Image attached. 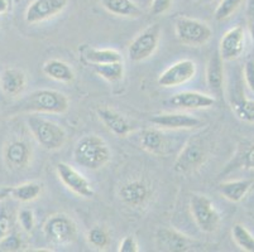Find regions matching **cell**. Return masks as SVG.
Listing matches in <instances>:
<instances>
[{
	"label": "cell",
	"instance_id": "1f68e13d",
	"mask_svg": "<svg viewBox=\"0 0 254 252\" xmlns=\"http://www.w3.org/2000/svg\"><path fill=\"white\" fill-rule=\"evenodd\" d=\"M22 240H20L19 236H18L17 233L10 232L0 241V250L8 252L19 251V250L22 249Z\"/></svg>",
	"mask_w": 254,
	"mask_h": 252
},
{
	"label": "cell",
	"instance_id": "4316f807",
	"mask_svg": "<svg viewBox=\"0 0 254 252\" xmlns=\"http://www.w3.org/2000/svg\"><path fill=\"white\" fill-rule=\"evenodd\" d=\"M232 108L240 120L254 122V101L244 97L243 92L234 94L232 100Z\"/></svg>",
	"mask_w": 254,
	"mask_h": 252
},
{
	"label": "cell",
	"instance_id": "ba28073f",
	"mask_svg": "<svg viewBox=\"0 0 254 252\" xmlns=\"http://www.w3.org/2000/svg\"><path fill=\"white\" fill-rule=\"evenodd\" d=\"M161 38L159 24H152L147 27L142 33L138 34L128 48L129 59L131 62H142L148 59L158 47Z\"/></svg>",
	"mask_w": 254,
	"mask_h": 252
},
{
	"label": "cell",
	"instance_id": "f1b7e54d",
	"mask_svg": "<svg viewBox=\"0 0 254 252\" xmlns=\"http://www.w3.org/2000/svg\"><path fill=\"white\" fill-rule=\"evenodd\" d=\"M233 240L235 244L247 252H254V236L243 225H235L232 230Z\"/></svg>",
	"mask_w": 254,
	"mask_h": 252
},
{
	"label": "cell",
	"instance_id": "277c9868",
	"mask_svg": "<svg viewBox=\"0 0 254 252\" xmlns=\"http://www.w3.org/2000/svg\"><path fill=\"white\" fill-rule=\"evenodd\" d=\"M77 225L66 213L52 214L43 225V235L53 245L66 246L77 239Z\"/></svg>",
	"mask_w": 254,
	"mask_h": 252
},
{
	"label": "cell",
	"instance_id": "f35d334b",
	"mask_svg": "<svg viewBox=\"0 0 254 252\" xmlns=\"http://www.w3.org/2000/svg\"><path fill=\"white\" fill-rule=\"evenodd\" d=\"M247 23L254 45V0H248L247 4Z\"/></svg>",
	"mask_w": 254,
	"mask_h": 252
},
{
	"label": "cell",
	"instance_id": "30bf717a",
	"mask_svg": "<svg viewBox=\"0 0 254 252\" xmlns=\"http://www.w3.org/2000/svg\"><path fill=\"white\" fill-rule=\"evenodd\" d=\"M196 75V63L191 59H182V61L173 63L172 66L165 69L158 77V85L161 87H177L192 80Z\"/></svg>",
	"mask_w": 254,
	"mask_h": 252
},
{
	"label": "cell",
	"instance_id": "f546056e",
	"mask_svg": "<svg viewBox=\"0 0 254 252\" xmlns=\"http://www.w3.org/2000/svg\"><path fill=\"white\" fill-rule=\"evenodd\" d=\"M87 242L98 250L106 249L110 244L109 232L104 227L95 226L87 232Z\"/></svg>",
	"mask_w": 254,
	"mask_h": 252
},
{
	"label": "cell",
	"instance_id": "3957f363",
	"mask_svg": "<svg viewBox=\"0 0 254 252\" xmlns=\"http://www.w3.org/2000/svg\"><path fill=\"white\" fill-rule=\"evenodd\" d=\"M27 124L36 142L43 149L53 151L64 147L66 143V138H67L66 131L61 125L56 124L55 121H51L38 115H31L27 119Z\"/></svg>",
	"mask_w": 254,
	"mask_h": 252
},
{
	"label": "cell",
	"instance_id": "ffe728a7",
	"mask_svg": "<svg viewBox=\"0 0 254 252\" xmlns=\"http://www.w3.org/2000/svg\"><path fill=\"white\" fill-rule=\"evenodd\" d=\"M206 83L210 91L216 96L221 95L224 87V66L219 50L212 53L206 67Z\"/></svg>",
	"mask_w": 254,
	"mask_h": 252
},
{
	"label": "cell",
	"instance_id": "74e56055",
	"mask_svg": "<svg viewBox=\"0 0 254 252\" xmlns=\"http://www.w3.org/2000/svg\"><path fill=\"white\" fill-rule=\"evenodd\" d=\"M119 252H138V244L133 236H127L119 245Z\"/></svg>",
	"mask_w": 254,
	"mask_h": 252
},
{
	"label": "cell",
	"instance_id": "8fae6325",
	"mask_svg": "<svg viewBox=\"0 0 254 252\" xmlns=\"http://www.w3.org/2000/svg\"><path fill=\"white\" fill-rule=\"evenodd\" d=\"M68 0H33L25 10V22L37 24L55 18L67 6Z\"/></svg>",
	"mask_w": 254,
	"mask_h": 252
},
{
	"label": "cell",
	"instance_id": "b9f144b4",
	"mask_svg": "<svg viewBox=\"0 0 254 252\" xmlns=\"http://www.w3.org/2000/svg\"><path fill=\"white\" fill-rule=\"evenodd\" d=\"M0 25H1V20H0Z\"/></svg>",
	"mask_w": 254,
	"mask_h": 252
},
{
	"label": "cell",
	"instance_id": "9a60e30c",
	"mask_svg": "<svg viewBox=\"0 0 254 252\" xmlns=\"http://www.w3.org/2000/svg\"><path fill=\"white\" fill-rule=\"evenodd\" d=\"M151 196L149 186L143 180H131L119 189V198L130 208H140L147 203Z\"/></svg>",
	"mask_w": 254,
	"mask_h": 252
},
{
	"label": "cell",
	"instance_id": "ac0fdd59",
	"mask_svg": "<svg viewBox=\"0 0 254 252\" xmlns=\"http://www.w3.org/2000/svg\"><path fill=\"white\" fill-rule=\"evenodd\" d=\"M99 119L110 133L117 136H127L133 131L130 122L122 114L109 107H99L96 110Z\"/></svg>",
	"mask_w": 254,
	"mask_h": 252
},
{
	"label": "cell",
	"instance_id": "7bdbcfd3",
	"mask_svg": "<svg viewBox=\"0 0 254 252\" xmlns=\"http://www.w3.org/2000/svg\"><path fill=\"white\" fill-rule=\"evenodd\" d=\"M207 1H210V0H207Z\"/></svg>",
	"mask_w": 254,
	"mask_h": 252
},
{
	"label": "cell",
	"instance_id": "7a4b0ae2",
	"mask_svg": "<svg viewBox=\"0 0 254 252\" xmlns=\"http://www.w3.org/2000/svg\"><path fill=\"white\" fill-rule=\"evenodd\" d=\"M112 152L103 138L95 134L82 136L73 149V160L89 170H98L110 161Z\"/></svg>",
	"mask_w": 254,
	"mask_h": 252
},
{
	"label": "cell",
	"instance_id": "83f0119b",
	"mask_svg": "<svg viewBox=\"0 0 254 252\" xmlns=\"http://www.w3.org/2000/svg\"><path fill=\"white\" fill-rule=\"evenodd\" d=\"M94 72L98 73L101 78L108 82H118L123 78L124 67L123 62H113V63L92 64Z\"/></svg>",
	"mask_w": 254,
	"mask_h": 252
},
{
	"label": "cell",
	"instance_id": "7c38bea8",
	"mask_svg": "<svg viewBox=\"0 0 254 252\" xmlns=\"http://www.w3.org/2000/svg\"><path fill=\"white\" fill-rule=\"evenodd\" d=\"M32 155H33L32 147L22 139L10 140L4 147V161H5L6 166L11 170H17L18 172V170L28 168L32 160Z\"/></svg>",
	"mask_w": 254,
	"mask_h": 252
},
{
	"label": "cell",
	"instance_id": "8992f818",
	"mask_svg": "<svg viewBox=\"0 0 254 252\" xmlns=\"http://www.w3.org/2000/svg\"><path fill=\"white\" fill-rule=\"evenodd\" d=\"M175 29L179 41L191 47L206 45L212 37L211 28L206 23L192 18H179L175 23Z\"/></svg>",
	"mask_w": 254,
	"mask_h": 252
},
{
	"label": "cell",
	"instance_id": "d590c367",
	"mask_svg": "<svg viewBox=\"0 0 254 252\" xmlns=\"http://www.w3.org/2000/svg\"><path fill=\"white\" fill-rule=\"evenodd\" d=\"M240 164L247 169H254V143L240 156Z\"/></svg>",
	"mask_w": 254,
	"mask_h": 252
},
{
	"label": "cell",
	"instance_id": "9c48e42d",
	"mask_svg": "<svg viewBox=\"0 0 254 252\" xmlns=\"http://www.w3.org/2000/svg\"><path fill=\"white\" fill-rule=\"evenodd\" d=\"M56 172L60 180L64 183V186L67 189H70L76 196L86 198V200L94 197L95 191L92 188L89 179L85 178L81 173L76 170L70 164L62 163L61 161V163L56 165Z\"/></svg>",
	"mask_w": 254,
	"mask_h": 252
},
{
	"label": "cell",
	"instance_id": "d4e9b609",
	"mask_svg": "<svg viewBox=\"0 0 254 252\" xmlns=\"http://www.w3.org/2000/svg\"><path fill=\"white\" fill-rule=\"evenodd\" d=\"M140 145L145 151L158 155L165 148L163 134L157 129H145L140 134Z\"/></svg>",
	"mask_w": 254,
	"mask_h": 252
},
{
	"label": "cell",
	"instance_id": "cb8c5ba5",
	"mask_svg": "<svg viewBox=\"0 0 254 252\" xmlns=\"http://www.w3.org/2000/svg\"><path fill=\"white\" fill-rule=\"evenodd\" d=\"M84 58L91 64L113 63V62H122V54L115 50H100V48L86 47L82 50Z\"/></svg>",
	"mask_w": 254,
	"mask_h": 252
},
{
	"label": "cell",
	"instance_id": "5b68a950",
	"mask_svg": "<svg viewBox=\"0 0 254 252\" xmlns=\"http://www.w3.org/2000/svg\"><path fill=\"white\" fill-rule=\"evenodd\" d=\"M191 214L193 221L205 233H212L218 230L220 225V214L216 211L215 205L206 196L192 194L190 201Z\"/></svg>",
	"mask_w": 254,
	"mask_h": 252
},
{
	"label": "cell",
	"instance_id": "e575fe53",
	"mask_svg": "<svg viewBox=\"0 0 254 252\" xmlns=\"http://www.w3.org/2000/svg\"><path fill=\"white\" fill-rule=\"evenodd\" d=\"M172 5V0H152L151 13L154 15L165 14Z\"/></svg>",
	"mask_w": 254,
	"mask_h": 252
},
{
	"label": "cell",
	"instance_id": "e0dca14e",
	"mask_svg": "<svg viewBox=\"0 0 254 252\" xmlns=\"http://www.w3.org/2000/svg\"><path fill=\"white\" fill-rule=\"evenodd\" d=\"M171 103L179 108L185 110H200V108H209L215 103V99L209 95L195 91H182L173 95Z\"/></svg>",
	"mask_w": 254,
	"mask_h": 252
},
{
	"label": "cell",
	"instance_id": "603a6c76",
	"mask_svg": "<svg viewBox=\"0 0 254 252\" xmlns=\"http://www.w3.org/2000/svg\"><path fill=\"white\" fill-rule=\"evenodd\" d=\"M43 73L59 82L70 83L75 80V72L68 63L60 59H50L43 64Z\"/></svg>",
	"mask_w": 254,
	"mask_h": 252
},
{
	"label": "cell",
	"instance_id": "484cf974",
	"mask_svg": "<svg viewBox=\"0 0 254 252\" xmlns=\"http://www.w3.org/2000/svg\"><path fill=\"white\" fill-rule=\"evenodd\" d=\"M42 184L38 182H28L10 188V197L22 203H28L37 200L42 193Z\"/></svg>",
	"mask_w": 254,
	"mask_h": 252
},
{
	"label": "cell",
	"instance_id": "44dd1931",
	"mask_svg": "<svg viewBox=\"0 0 254 252\" xmlns=\"http://www.w3.org/2000/svg\"><path fill=\"white\" fill-rule=\"evenodd\" d=\"M99 3L106 11L117 17L135 19L142 15V9L133 0H99Z\"/></svg>",
	"mask_w": 254,
	"mask_h": 252
},
{
	"label": "cell",
	"instance_id": "2e32d148",
	"mask_svg": "<svg viewBox=\"0 0 254 252\" xmlns=\"http://www.w3.org/2000/svg\"><path fill=\"white\" fill-rule=\"evenodd\" d=\"M156 245L158 250L168 252L189 251L192 245L191 240L172 228H159L156 232Z\"/></svg>",
	"mask_w": 254,
	"mask_h": 252
},
{
	"label": "cell",
	"instance_id": "d6986e66",
	"mask_svg": "<svg viewBox=\"0 0 254 252\" xmlns=\"http://www.w3.org/2000/svg\"><path fill=\"white\" fill-rule=\"evenodd\" d=\"M27 77L23 71L18 68L4 69L0 76V89L6 96H19L25 89Z\"/></svg>",
	"mask_w": 254,
	"mask_h": 252
},
{
	"label": "cell",
	"instance_id": "4fadbf2b",
	"mask_svg": "<svg viewBox=\"0 0 254 252\" xmlns=\"http://www.w3.org/2000/svg\"><path fill=\"white\" fill-rule=\"evenodd\" d=\"M244 47H246V31L242 25H237L223 36L219 53L223 61H234L242 55Z\"/></svg>",
	"mask_w": 254,
	"mask_h": 252
},
{
	"label": "cell",
	"instance_id": "7402d4cb",
	"mask_svg": "<svg viewBox=\"0 0 254 252\" xmlns=\"http://www.w3.org/2000/svg\"><path fill=\"white\" fill-rule=\"evenodd\" d=\"M254 186V180L243 179V180H230L224 182L219 186V192L225 200L229 202L238 203L247 196L252 187Z\"/></svg>",
	"mask_w": 254,
	"mask_h": 252
},
{
	"label": "cell",
	"instance_id": "60d3db41",
	"mask_svg": "<svg viewBox=\"0 0 254 252\" xmlns=\"http://www.w3.org/2000/svg\"><path fill=\"white\" fill-rule=\"evenodd\" d=\"M8 197H10V188L0 189V202H3V201L6 200Z\"/></svg>",
	"mask_w": 254,
	"mask_h": 252
},
{
	"label": "cell",
	"instance_id": "8d00e7d4",
	"mask_svg": "<svg viewBox=\"0 0 254 252\" xmlns=\"http://www.w3.org/2000/svg\"><path fill=\"white\" fill-rule=\"evenodd\" d=\"M244 80L247 86L254 94V61H248L244 66Z\"/></svg>",
	"mask_w": 254,
	"mask_h": 252
},
{
	"label": "cell",
	"instance_id": "5bb4252c",
	"mask_svg": "<svg viewBox=\"0 0 254 252\" xmlns=\"http://www.w3.org/2000/svg\"><path fill=\"white\" fill-rule=\"evenodd\" d=\"M151 122L159 129H170V130H189L201 126V120L192 115L184 112H170V114H159L151 119Z\"/></svg>",
	"mask_w": 254,
	"mask_h": 252
},
{
	"label": "cell",
	"instance_id": "ab89813d",
	"mask_svg": "<svg viewBox=\"0 0 254 252\" xmlns=\"http://www.w3.org/2000/svg\"><path fill=\"white\" fill-rule=\"evenodd\" d=\"M10 0H0V14H4L10 9Z\"/></svg>",
	"mask_w": 254,
	"mask_h": 252
},
{
	"label": "cell",
	"instance_id": "52a82bcc",
	"mask_svg": "<svg viewBox=\"0 0 254 252\" xmlns=\"http://www.w3.org/2000/svg\"><path fill=\"white\" fill-rule=\"evenodd\" d=\"M207 159L206 147L201 139L193 138L182 148L181 152L173 164V169L177 174H191L200 169Z\"/></svg>",
	"mask_w": 254,
	"mask_h": 252
},
{
	"label": "cell",
	"instance_id": "d6a6232c",
	"mask_svg": "<svg viewBox=\"0 0 254 252\" xmlns=\"http://www.w3.org/2000/svg\"><path fill=\"white\" fill-rule=\"evenodd\" d=\"M18 221H19V225L22 227V230L24 232L29 233L32 232V230L34 228L36 225V218H34V213L31 209H20L19 213H18Z\"/></svg>",
	"mask_w": 254,
	"mask_h": 252
},
{
	"label": "cell",
	"instance_id": "4dcf8cb0",
	"mask_svg": "<svg viewBox=\"0 0 254 252\" xmlns=\"http://www.w3.org/2000/svg\"><path fill=\"white\" fill-rule=\"evenodd\" d=\"M243 1L244 0H221L215 10V19L225 20L232 17Z\"/></svg>",
	"mask_w": 254,
	"mask_h": 252
},
{
	"label": "cell",
	"instance_id": "6da1fadb",
	"mask_svg": "<svg viewBox=\"0 0 254 252\" xmlns=\"http://www.w3.org/2000/svg\"><path fill=\"white\" fill-rule=\"evenodd\" d=\"M67 96L56 90H37L20 99L11 107V114H64L68 110Z\"/></svg>",
	"mask_w": 254,
	"mask_h": 252
},
{
	"label": "cell",
	"instance_id": "836d02e7",
	"mask_svg": "<svg viewBox=\"0 0 254 252\" xmlns=\"http://www.w3.org/2000/svg\"><path fill=\"white\" fill-rule=\"evenodd\" d=\"M11 232V219L5 209L0 211V241Z\"/></svg>",
	"mask_w": 254,
	"mask_h": 252
}]
</instances>
